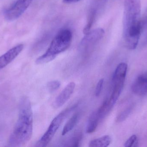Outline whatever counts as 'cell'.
<instances>
[{
	"label": "cell",
	"mask_w": 147,
	"mask_h": 147,
	"mask_svg": "<svg viewBox=\"0 0 147 147\" xmlns=\"http://www.w3.org/2000/svg\"><path fill=\"white\" fill-rule=\"evenodd\" d=\"M141 0H125L123 9V38L130 50L137 47L141 34Z\"/></svg>",
	"instance_id": "cell-1"
},
{
	"label": "cell",
	"mask_w": 147,
	"mask_h": 147,
	"mask_svg": "<svg viewBox=\"0 0 147 147\" xmlns=\"http://www.w3.org/2000/svg\"><path fill=\"white\" fill-rule=\"evenodd\" d=\"M33 132V114L28 98L23 97L20 103L19 117L8 144L11 147H20L27 143Z\"/></svg>",
	"instance_id": "cell-2"
},
{
	"label": "cell",
	"mask_w": 147,
	"mask_h": 147,
	"mask_svg": "<svg viewBox=\"0 0 147 147\" xmlns=\"http://www.w3.org/2000/svg\"><path fill=\"white\" fill-rule=\"evenodd\" d=\"M72 37V33L69 30L64 29L60 31L53 39L46 52L36 60V64H46L53 60L57 55L69 47Z\"/></svg>",
	"instance_id": "cell-3"
},
{
	"label": "cell",
	"mask_w": 147,
	"mask_h": 147,
	"mask_svg": "<svg viewBox=\"0 0 147 147\" xmlns=\"http://www.w3.org/2000/svg\"><path fill=\"white\" fill-rule=\"evenodd\" d=\"M77 105L74 104L70 108H67L59 113L53 120L49 128L41 139L37 142L35 146L38 147H46L52 140L56 132L59 128L64 119L69 115V114L76 108Z\"/></svg>",
	"instance_id": "cell-4"
},
{
	"label": "cell",
	"mask_w": 147,
	"mask_h": 147,
	"mask_svg": "<svg viewBox=\"0 0 147 147\" xmlns=\"http://www.w3.org/2000/svg\"><path fill=\"white\" fill-rule=\"evenodd\" d=\"M127 69V65L126 63H121L117 66L113 75L112 79L113 90L109 99L115 104L122 91Z\"/></svg>",
	"instance_id": "cell-5"
},
{
	"label": "cell",
	"mask_w": 147,
	"mask_h": 147,
	"mask_svg": "<svg viewBox=\"0 0 147 147\" xmlns=\"http://www.w3.org/2000/svg\"><path fill=\"white\" fill-rule=\"evenodd\" d=\"M33 0H17L5 11L6 20L12 21L20 17L30 6Z\"/></svg>",
	"instance_id": "cell-6"
},
{
	"label": "cell",
	"mask_w": 147,
	"mask_h": 147,
	"mask_svg": "<svg viewBox=\"0 0 147 147\" xmlns=\"http://www.w3.org/2000/svg\"><path fill=\"white\" fill-rule=\"evenodd\" d=\"M105 31L102 28H97L90 31L86 34L80 43L81 48H86L96 44L103 37Z\"/></svg>",
	"instance_id": "cell-7"
},
{
	"label": "cell",
	"mask_w": 147,
	"mask_h": 147,
	"mask_svg": "<svg viewBox=\"0 0 147 147\" xmlns=\"http://www.w3.org/2000/svg\"><path fill=\"white\" fill-rule=\"evenodd\" d=\"M75 85L74 82H71L66 85L53 102V107L54 108H60L68 101L73 94Z\"/></svg>",
	"instance_id": "cell-8"
},
{
	"label": "cell",
	"mask_w": 147,
	"mask_h": 147,
	"mask_svg": "<svg viewBox=\"0 0 147 147\" xmlns=\"http://www.w3.org/2000/svg\"><path fill=\"white\" fill-rule=\"evenodd\" d=\"M22 44L17 45L0 57V70L11 63L23 50Z\"/></svg>",
	"instance_id": "cell-9"
},
{
	"label": "cell",
	"mask_w": 147,
	"mask_h": 147,
	"mask_svg": "<svg viewBox=\"0 0 147 147\" xmlns=\"http://www.w3.org/2000/svg\"><path fill=\"white\" fill-rule=\"evenodd\" d=\"M132 90L138 96L147 94V72L141 74L134 80L132 85Z\"/></svg>",
	"instance_id": "cell-10"
},
{
	"label": "cell",
	"mask_w": 147,
	"mask_h": 147,
	"mask_svg": "<svg viewBox=\"0 0 147 147\" xmlns=\"http://www.w3.org/2000/svg\"><path fill=\"white\" fill-rule=\"evenodd\" d=\"M101 121L98 110L94 111L92 113L89 117L87 122L86 132L87 133H92L96 129L98 123Z\"/></svg>",
	"instance_id": "cell-11"
},
{
	"label": "cell",
	"mask_w": 147,
	"mask_h": 147,
	"mask_svg": "<svg viewBox=\"0 0 147 147\" xmlns=\"http://www.w3.org/2000/svg\"><path fill=\"white\" fill-rule=\"evenodd\" d=\"M111 141V138L109 135H104L102 137L95 139V140L90 142L89 144V147H108L110 144Z\"/></svg>",
	"instance_id": "cell-12"
},
{
	"label": "cell",
	"mask_w": 147,
	"mask_h": 147,
	"mask_svg": "<svg viewBox=\"0 0 147 147\" xmlns=\"http://www.w3.org/2000/svg\"><path fill=\"white\" fill-rule=\"evenodd\" d=\"M79 117L80 114L79 113H76L73 115V116L71 117V118L68 121L64 127L62 131V135H65L73 129L74 128L78 123Z\"/></svg>",
	"instance_id": "cell-13"
},
{
	"label": "cell",
	"mask_w": 147,
	"mask_h": 147,
	"mask_svg": "<svg viewBox=\"0 0 147 147\" xmlns=\"http://www.w3.org/2000/svg\"><path fill=\"white\" fill-rule=\"evenodd\" d=\"M114 105L115 104L111 102L109 98L103 103L102 105L98 110L100 121H102L108 115Z\"/></svg>",
	"instance_id": "cell-14"
},
{
	"label": "cell",
	"mask_w": 147,
	"mask_h": 147,
	"mask_svg": "<svg viewBox=\"0 0 147 147\" xmlns=\"http://www.w3.org/2000/svg\"><path fill=\"white\" fill-rule=\"evenodd\" d=\"M61 86V83L58 80L50 81L47 84V88L50 92H54Z\"/></svg>",
	"instance_id": "cell-15"
},
{
	"label": "cell",
	"mask_w": 147,
	"mask_h": 147,
	"mask_svg": "<svg viewBox=\"0 0 147 147\" xmlns=\"http://www.w3.org/2000/svg\"><path fill=\"white\" fill-rule=\"evenodd\" d=\"M137 143V137L135 135H134L127 140L124 146L126 147H136V146Z\"/></svg>",
	"instance_id": "cell-16"
},
{
	"label": "cell",
	"mask_w": 147,
	"mask_h": 147,
	"mask_svg": "<svg viewBox=\"0 0 147 147\" xmlns=\"http://www.w3.org/2000/svg\"><path fill=\"white\" fill-rule=\"evenodd\" d=\"M81 135L80 134H78L76 135H74L69 141V145L68 146H79L78 145L81 140Z\"/></svg>",
	"instance_id": "cell-17"
},
{
	"label": "cell",
	"mask_w": 147,
	"mask_h": 147,
	"mask_svg": "<svg viewBox=\"0 0 147 147\" xmlns=\"http://www.w3.org/2000/svg\"><path fill=\"white\" fill-rule=\"evenodd\" d=\"M132 109V107H129V108H128L127 109L121 112V114H120V115L117 117V122H122L123 121L125 120L131 112Z\"/></svg>",
	"instance_id": "cell-18"
},
{
	"label": "cell",
	"mask_w": 147,
	"mask_h": 147,
	"mask_svg": "<svg viewBox=\"0 0 147 147\" xmlns=\"http://www.w3.org/2000/svg\"><path fill=\"white\" fill-rule=\"evenodd\" d=\"M94 14H92L89 18V20H88V23L86 24V26L84 28V33L85 34H86L87 33H89L90 31L91 27L93 23V21H94Z\"/></svg>",
	"instance_id": "cell-19"
},
{
	"label": "cell",
	"mask_w": 147,
	"mask_h": 147,
	"mask_svg": "<svg viewBox=\"0 0 147 147\" xmlns=\"http://www.w3.org/2000/svg\"><path fill=\"white\" fill-rule=\"evenodd\" d=\"M103 79H100L98 83L96 86V90H95V95L96 96H98L101 94L103 86Z\"/></svg>",
	"instance_id": "cell-20"
},
{
	"label": "cell",
	"mask_w": 147,
	"mask_h": 147,
	"mask_svg": "<svg viewBox=\"0 0 147 147\" xmlns=\"http://www.w3.org/2000/svg\"><path fill=\"white\" fill-rule=\"evenodd\" d=\"M80 1V0H63V2L65 3H71L77 2Z\"/></svg>",
	"instance_id": "cell-21"
}]
</instances>
